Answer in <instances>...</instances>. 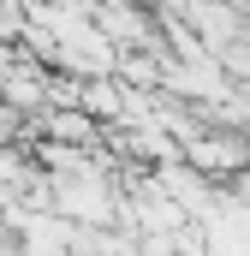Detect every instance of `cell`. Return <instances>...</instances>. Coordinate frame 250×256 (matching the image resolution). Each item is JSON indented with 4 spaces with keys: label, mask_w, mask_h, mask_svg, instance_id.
Here are the masks:
<instances>
[{
    "label": "cell",
    "mask_w": 250,
    "mask_h": 256,
    "mask_svg": "<svg viewBox=\"0 0 250 256\" xmlns=\"http://www.w3.org/2000/svg\"><path fill=\"white\" fill-rule=\"evenodd\" d=\"M36 131H42V143H72V149H90L96 143V120L84 108H42L36 114Z\"/></svg>",
    "instance_id": "2"
},
{
    "label": "cell",
    "mask_w": 250,
    "mask_h": 256,
    "mask_svg": "<svg viewBox=\"0 0 250 256\" xmlns=\"http://www.w3.org/2000/svg\"><path fill=\"white\" fill-rule=\"evenodd\" d=\"M185 161L196 167V173H238V167L250 161V143L232 137V131H226V137H220V131H202V137L185 143Z\"/></svg>",
    "instance_id": "1"
}]
</instances>
